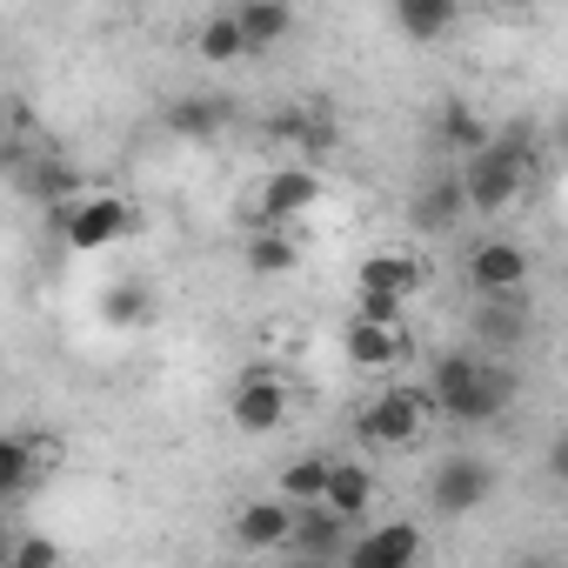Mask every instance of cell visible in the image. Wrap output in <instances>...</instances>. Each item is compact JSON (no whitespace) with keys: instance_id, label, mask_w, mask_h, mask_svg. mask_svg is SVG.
<instances>
[{"instance_id":"obj_10","label":"cell","mask_w":568,"mask_h":568,"mask_svg":"<svg viewBox=\"0 0 568 568\" xmlns=\"http://www.w3.org/2000/svg\"><path fill=\"white\" fill-rule=\"evenodd\" d=\"M422 281H428V267H422V254H408V247H375V254H362V267H355V288H388V295H402V302L422 295Z\"/></svg>"},{"instance_id":"obj_17","label":"cell","mask_w":568,"mask_h":568,"mask_svg":"<svg viewBox=\"0 0 568 568\" xmlns=\"http://www.w3.org/2000/svg\"><path fill=\"white\" fill-rule=\"evenodd\" d=\"M475 328H481V342H495V348L528 342V302H521V288H515V295H481Z\"/></svg>"},{"instance_id":"obj_18","label":"cell","mask_w":568,"mask_h":568,"mask_svg":"<svg viewBox=\"0 0 568 568\" xmlns=\"http://www.w3.org/2000/svg\"><path fill=\"white\" fill-rule=\"evenodd\" d=\"M34 475H41V442H28V435H0V501L28 495Z\"/></svg>"},{"instance_id":"obj_29","label":"cell","mask_w":568,"mask_h":568,"mask_svg":"<svg viewBox=\"0 0 568 568\" xmlns=\"http://www.w3.org/2000/svg\"><path fill=\"white\" fill-rule=\"evenodd\" d=\"M8 128H14V108H8V101H0V141H8Z\"/></svg>"},{"instance_id":"obj_14","label":"cell","mask_w":568,"mask_h":568,"mask_svg":"<svg viewBox=\"0 0 568 568\" xmlns=\"http://www.w3.org/2000/svg\"><path fill=\"white\" fill-rule=\"evenodd\" d=\"M234 28H241V48L247 54H267V48H281V41L295 34V8H288V0H241Z\"/></svg>"},{"instance_id":"obj_20","label":"cell","mask_w":568,"mask_h":568,"mask_svg":"<svg viewBox=\"0 0 568 568\" xmlns=\"http://www.w3.org/2000/svg\"><path fill=\"white\" fill-rule=\"evenodd\" d=\"M295 267H302V247L288 234H254L247 241V274H267L274 281V274H295Z\"/></svg>"},{"instance_id":"obj_11","label":"cell","mask_w":568,"mask_h":568,"mask_svg":"<svg viewBox=\"0 0 568 568\" xmlns=\"http://www.w3.org/2000/svg\"><path fill=\"white\" fill-rule=\"evenodd\" d=\"M402 355H415V335L408 322H348V362L355 368H395Z\"/></svg>"},{"instance_id":"obj_25","label":"cell","mask_w":568,"mask_h":568,"mask_svg":"<svg viewBox=\"0 0 568 568\" xmlns=\"http://www.w3.org/2000/svg\"><path fill=\"white\" fill-rule=\"evenodd\" d=\"M355 315L362 322H408V302L388 288H355Z\"/></svg>"},{"instance_id":"obj_8","label":"cell","mask_w":568,"mask_h":568,"mask_svg":"<svg viewBox=\"0 0 568 568\" xmlns=\"http://www.w3.org/2000/svg\"><path fill=\"white\" fill-rule=\"evenodd\" d=\"M281 422H288V382L281 375H247L234 388V428L241 435H274Z\"/></svg>"},{"instance_id":"obj_26","label":"cell","mask_w":568,"mask_h":568,"mask_svg":"<svg viewBox=\"0 0 568 568\" xmlns=\"http://www.w3.org/2000/svg\"><path fill=\"white\" fill-rule=\"evenodd\" d=\"M34 194H48V201H68V194H88V181H81L74 168H41V174H34Z\"/></svg>"},{"instance_id":"obj_3","label":"cell","mask_w":568,"mask_h":568,"mask_svg":"<svg viewBox=\"0 0 568 568\" xmlns=\"http://www.w3.org/2000/svg\"><path fill=\"white\" fill-rule=\"evenodd\" d=\"M428 415H435L428 388H388V395H375V402L355 415V442H362V448H408V442L428 428Z\"/></svg>"},{"instance_id":"obj_1","label":"cell","mask_w":568,"mask_h":568,"mask_svg":"<svg viewBox=\"0 0 568 568\" xmlns=\"http://www.w3.org/2000/svg\"><path fill=\"white\" fill-rule=\"evenodd\" d=\"M515 395V375L508 368H488L481 355H442L435 375H428V402L442 422H495Z\"/></svg>"},{"instance_id":"obj_23","label":"cell","mask_w":568,"mask_h":568,"mask_svg":"<svg viewBox=\"0 0 568 568\" xmlns=\"http://www.w3.org/2000/svg\"><path fill=\"white\" fill-rule=\"evenodd\" d=\"M322 481H328V455H302V462H288L281 468V501H322Z\"/></svg>"},{"instance_id":"obj_9","label":"cell","mask_w":568,"mask_h":568,"mask_svg":"<svg viewBox=\"0 0 568 568\" xmlns=\"http://www.w3.org/2000/svg\"><path fill=\"white\" fill-rule=\"evenodd\" d=\"M422 528L415 521H388V528H368V535H355L342 555L355 561V568H408V561H422Z\"/></svg>"},{"instance_id":"obj_27","label":"cell","mask_w":568,"mask_h":568,"mask_svg":"<svg viewBox=\"0 0 568 568\" xmlns=\"http://www.w3.org/2000/svg\"><path fill=\"white\" fill-rule=\"evenodd\" d=\"M148 315H154V308H148V295H141V288H114V295H108V322H121V328H128V322H148Z\"/></svg>"},{"instance_id":"obj_28","label":"cell","mask_w":568,"mask_h":568,"mask_svg":"<svg viewBox=\"0 0 568 568\" xmlns=\"http://www.w3.org/2000/svg\"><path fill=\"white\" fill-rule=\"evenodd\" d=\"M8 561H21V568H54V561H61V541L28 535V541H14V555H8Z\"/></svg>"},{"instance_id":"obj_21","label":"cell","mask_w":568,"mask_h":568,"mask_svg":"<svg viewBox=\"0 0 568 568\" xmlns=\"http://www.w3.org/2000/svg\"><path fill=\"white\" fill-rule=\"evenodd\" d=\"M194 54L207 61V68H234L247 48H241V28H234V14H214L201 34H194Z\"/></svg>"},{"instance_id":"obj_22","label":"cell","mask_w":568,"mask_h":568,"mask_svg":"<svg viewBox=\"0 0 568 568\" xmlns=\"http://www.w3.org/2000/svg\"><path fill=\"white\" fill-rule=\"evenodd\" d=\"M435 134H442V148H455V154H475V148L488 141V121H481L475 108L448 101V108H442V121H435Z\"/></svg>"},{"instance_id":"obj_19","label":"cell","mask_w":568,"mask_h":568,"mask_svg":"<svg viewBox=\"0 0 568 568\" xmlns=\"http://www.w3.org/2000/svg\"><path fill=\"white\" fill-rule=\"evenodd\" d=\"M462 14V0H395V21L408 41H442Z\"/></svg>"},{"instance_id":"obj_5","label":"cell","mask_w":568,"mask_h":568,"mask_svg":"<svg viewBox=\"0 0 568 568\" xmlns=\"http://www.w3.org/2000/svg\"><path fill=\"white\" fill-rule=\"evenodd\" d=\"M134 227V207L121 201V194H74V207L61 214V234H68V247H108V241H121Z\"/></svg>"},{"instance_id":"obj_6","label":"cell","mask_w":568,"mask_h":568,"mask_svg":"<svg viewBox=\"0 0 568 568\" xmlns=\"http://www.w3.org/2000/svg\"><path fill=\"white\" fill-rule=\"evenodd\" d=\"M315 194H322L315 168H274V174L261 181L254 221H261V227H281V221H295V214H308V207H315Z\"/></svg>"},{"instance_id":"obj_2","label":"cell","mask_w":568,"mask_h":568,"mask_svg":"<svg viewBox=\"0 0 568 568\" xmlns=\"http://www.w3.org/2000/svg\"><path fill=\"white\" fill-rule=\"evenodd\" d=\"M535 181V148L515 141V134H488L475 154H468V174H462V201L475 214H508Z\"/></svg>"},{"instance_id":"obj_12","label":"cell","mask_w":568,"mask_h":568,"mask_svg":"<svg viewBox=\"0 0 568 568\" xmlns=\"http://www.w3.org/2000/svg\"><path fill=\"white\" fill-rule=\"evenodd\" d=\"M322 508L328 515H342L348 528L375 508V475H368V462H335L328 455V481H322Z\"/></svg>"},{"instance_id":"obj_24","label":"cell","mask_w":568,"mask_h":568,"mask_svg":"<svg viewBox=\"0 0 568 568\" xmlns=\"http://www.w3.org/2000/svg\"><path fill=\"white\" fill-rule=\"evenodd\" d=\"M462 207H468V201H462V174H442V181L422 194V207H415V214H422V227H455V221H462Z\"/></svg>"},{"instance_id":"obj_7","label":"cell","mask_w":568,"mask_h":568,"mask_svg":"<svg viewBox=\"0 0 568 568\" xmlns=\"http://www.w3.org/2000/svg\"><path fill=\"white\" fill-rule=\"evenodd\" d=\"M468 288H475V295H515V288H528V247H515V241H481V247L468 254Z\"/></svg>"},{"instance_id":"obj_30","label":"cell","mask_w":568,"mask_h":568,"mask_svg":"<svg viewBox=\"0 0 568 568\" xmlns=\"http://www.w3.org/2000/svg\"><path fill=\"white\" fill-rule=\"evenodd\" d=\"M14 555V535H8V521H0V561H8Z\"/></svg>"},{"instance_id":"obj_15","label":"cell","mask_w":568,"mask_h":568,"mask_svg":"<svg viewBox=\"0 0 568 568\" xmlns=\"http://www.w3.org/2000/svg\"><path fill=\"white\" fill-rule=\"evenodd\" d=\"M295 521V501H241L234 508V541L241 548H281Z\"/></svg>"},{"instance_id":"obj_16","label":"cell","mask_w":568,"mask_h":568,"mask_svg":"<svg viewBox=\"0 0 568 568\" xmlns=\"http://www.w3.org/2000/svg\"><path fill=\"white\" fill-rule=\"evenodd\" d=\"M168 134L174 141H221V128H227V101H214V94H181V101H168Z\"/></svg>"},{"instance_id":"obj_4","label":"cell","mask_w":568,"mask_h":568,"mask_svg":"<svg viewBox=\"0 0 568 568\" xmlns=\"http://www.w3.org/2000/svg\"><path fill=\"white\" fill-rule=\"evenodd\" d=\"M488 495H495V468L475 462V455H448V462H435V475H428V508H435V515H475Z\"/></svg>"},{"instance_id":"obj_13","label":"cell","mask_w":568,"mask_h":568,"mask_svg":"<svg viewBox=\"0 0 568 568\" xmlns=\"http://www.w3.org/2000/svg\"><path fill=\"white\" fill-rule=\"evenodd\" d=\"M281 548L328 561V555H342V548H348V521H342V515H328L322 501H302V508H295V521H288V541H281Z\"/></svg>"}]
</instances>
